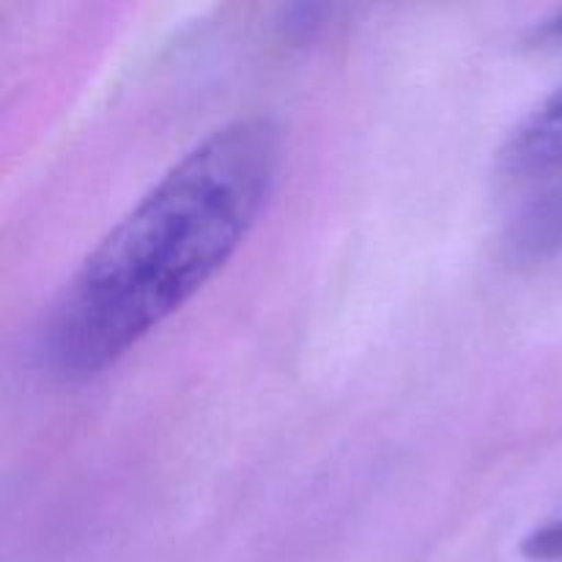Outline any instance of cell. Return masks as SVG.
Segmentation results:
<instances>
[{
  "mask_svg": "<svg viewBox=\"0 0 562 562\" xmlns=\"http://www.w3.org/2000/svg\"><path fill=\"white\" fill-rule=\"evenodd\" d=\"M497 157L510 179H538L562 170V82L510 130Z\"/></svg>",
  "mask_w": 562,
  "mask_h": 562,
  "instance_id": "2",
  "label": "cell"
},
{
  "mask_svg": "<svg viewBox=\"0 0 562 562\" xmlns=\"http://www.w3.org/2000/svg\"><path fill=\"white\" fill-rule=\"evenodd\" d=\"M283 140L263 115L231 121L192 146L66 280L38 351L53 376L86 382L187 305L261 217Z\"/></svg>",
  "mask_w": 562,
  "mask_h": 562,
  "instance_id": "1",
  "label": "cell"
},
{
  "mask_svg": "<svg viewBox=\"0 0 562 562\" xmlns=\"http://www.w3.org/2000/svg\"><path fill=\"white\" fill-rule=\"evenodd\" d=\"M521 554L532 562H562V516L536 527L521 541Z\"/></svg>",
  "mask_w": 562,
  "mask_h": 562,
  "instance_id": "3",
  "label": "cell"
}]
</instances>
